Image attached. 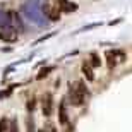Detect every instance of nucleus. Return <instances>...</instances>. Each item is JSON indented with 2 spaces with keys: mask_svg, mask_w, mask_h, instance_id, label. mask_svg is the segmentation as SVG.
Segmentation results:
<instances>
[{
  "mask_svg": "<svg viewBox=\"0 0 132 132\" xmlns=\"http://www.w3.org/2000/svg\"><path fill=\"white\" fill-rule=\"evenodd\" d=\"M52 106H53V103H52V94H46L43 100V115L45 117H50L52 115Z\"/></svg>",
  "mask_w": 132,
  "mask_h": 132,
  "instance_id": "obj_7",
  "label": "nucleus"
},
{
  "mask_svg": "<svg viewBox=\"0 0 132 132\" xmlns=\"http://www.w3.org/2000/svg\"><path fill=\"white\" fill-rule=\"evenodd\" d=\"M69 96H70V103L74 106H81L84 103V96H86V88H84L82 81H77V82L70 84V91H69Z\"/></svg>",
  "mask_w": 132,
  "mask_h": 132,
  "instance_id": "obj_3",
  "label": "nucleus"
},
{
  "mask_svg": "<svg viewBox=\"0 0 132 132\" xmlns=\"http://www.w3.org/2000/svg\"><path fill=\"white\" fill-rule=\"evenodd\" d=\"M117 57L118 60H123V53L122 52H112V50H108L106 52V59H108V67L113 69L117 65Z\"/></svg>",
  "mask_w": 132,
  "mask_h": 132,
  "instance_id": "obj_4",
  "label": "nucleus"
},
{
  "mask_svg": "<svg viewBox=\"0 0 132 132\" xmlns=\"http://www.w3.org/2000/svg\"><path fill=\"white\" fill-rule=\"evenodd\" d=\"M59 7H60V10H64V12H72V10H77V4L69 2V0H59Z\"/></svg>",
  "mask_w": 132,
  "mask_h": 132,
  "instance_id": "obj_5",
  "label": "nucleus"
},
{
  "mask_svg": "<svg viewBox=\"0 0 132 132\" xmlns=\"http://www.w3.org/2000/svg\"><path fill=\"white\" fill-rule=\"evenodd\" d=\"M60 7L59 5H55V7H48V10H46V15H48V19L52 21H59L60 19Z\"/></svg>",
  "mask_w": 132,
  "mask_h": 132,
  "instance_id": "obj_8",
  "label": "nucleus"
},
{
  "mask_svg": "<svg viewBox=\"0 0 132 132\" xmlns=\"http://www.w3.org/2000/svg\"><path fill=\"white\" fill-rule=\"evenodd\" d=\"M22 12L28 17V21H33L34 24L41 26L45 22L43 14H41V0H29L22 5Z\"/></svg>",
  "mask_w": 132,
  "mask_h": 132,
  "instance_id": "obj_1",
  "label": "nucleus"
},
{
  "mask_svg": "<svg viewBox=\"0 0 132 132\" xmlns=\"http://www.w3.org/2000/svg\"><path fill=\"white\" fill-rule=\"evenodd\" d=\"M7 129H9V120L0 118V132H7Z\"/></svg>",
  "mask_w": 132,
  "mask_h": 132,
  "instance_id": "obj_12",
  "label": "nucleus"
},
{
  "mask_svg": "<svg viewBox=\"0 0 132 132\" xmlns=\"http://www.w3.org/2000/svg\"><path fill=\"white\" fill-rule=\"evenodd\" d=\"M100 64H101L100 57L96 53H91V65H93V67H100Z\"/></svg>",
  "mask_w": 132,
  "mask_h": 132,
  "instance_id": "obj_11",
  "label": "nucleus"
},
{
  "mask_svg": "<svg viewBox=\"0 0 132 132\" xmlns=\"http://www.w3.org/2000/svg\"><path fill=\"white\" fill-rule=\"evenodd\" d=\"M53 70V67H46V69H41V72L38 74V79H43V77H46L48 76V72H52Z\"/></svg>",
  "mask_w": 132,
  "mask_h": 132,
  "instance_id": "obj_13",
  "label": "nucleus"
},
{
  "mask_svg": "<svg viewBox=\"0 0 132 132\" xmlns=\"http://www.w3.org/2000/svg\"><path fill=\"white\" fill-rule=\"evenodd\" d=\"M59 120L62 125H65V123L69 122V118H67V112H65V103H60V112H59Z\"/></svg>",
  "mask_w": 132,
  "mask_h": 132,
  "instance_id": "obj_10",
  "label": "nucleus"
},
{
  "mask_svg": "<svg viewBox=\"0 0 132 132\" xmlns=\"http://www.w3.org/2000/svg\"><path fill=\"white\" fill-rule=\"evenodd\" d=\"M43 132H55V127L52 125V123H46L43 127Z\"/></svg>",
  "mask_w": 132,
  "mask_h": 132,
  "instance_id": "obj_14",
  "label": "nucleus"
},
{
  "mask_svg": "<svg viewBox=\"0 0 132 132\" xmlns=\"http://www.w3.org/2000/svg\"><path fill=\"white\" fill-rule=\"evenodd\" d=\"M82 74L86 76L88 81H93V79H94V74H93V70H91V64H88V62H84V64H82Z\"/></svg>",
  "mask_w": 132,
  "mask_h": 132,
  "instance_id": "obj_9",
  "label": "nucleus"
},
{
  "mask_svg": "<svg viewBox=\"0 0 132 132\" xmlns=\"http://www.w3.org/2000/svg\"><path fill=\"white\" fill-rule=\"evenodd\" d=\"M0 39H4L7 43H12L17 39V29L12 28L9 14H4V12H0Z\"/></svg>",
  "mask_w": 132,
  "mask_h": 132,
  "instance_id": "obj_2",
  "label": "nucleus"
},
{
  "mask_svg": "<svg viewBox=\"0 0 132 132\" xmlns=\"http://www.w3.org/2000/svg\"><path fill=\"white\" fill-rule=\"evenodd\" d=\"M9 14V21H10V24H12V28H19V29H22V22H21L19 19V15H17V12L15 10H10V12H7Z\"/></svg>",
  "mask_w": 132,
  "mask_h": 132,
  "instance_id": "obj_6",
  "label": "nucleus"
}]
</instances>
